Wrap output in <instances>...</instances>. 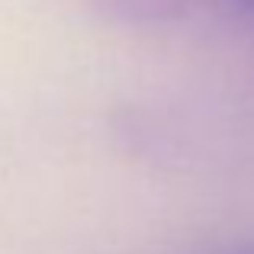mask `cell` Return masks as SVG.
I'll return each instance as SVG.
<instances>
[{
  "label": "cell",
  "mask_w": 254,
  "mask_h": 254,
  "mask_svg": "<svg viewBox=\"0 0 254 254\" xmlns=\"http://www.w3.org/2000/svg\"><path fill=\"white\" fill-rule=\"evenodd\" d=\"M225 254H254V242H248V245H238V248H232V251H225Z\"/></svg>",
  "instance_id": "obj_3"
},
{
  "label": "cell",
  "mask_w": 254,
  "mask_h": 254,
  "mask_svg": "<svg viewBox=\"0 0 254 254\" xmlns=\"http://www.w3.org/2000/svg\"><path fill=\"white\" fill-rule=\"evenodd\" d=\"M199 0H90V6L113 26L126 29H158V26H174Z\"/></svg>",
  "instance_id": "obj_1"
},
{
  "label": "cell",
  "mask_w": 254,
  "mask_h": 254,
  "mask_svg": "<svg viewBox=\"0 0 254 254\" xmlns=\"http://www.w3.org/2000/svg\"><path fill=\"white\" fill-rule=\"evenodd\" d=\"M219 3L235 19H254V0H219Z\"/></svg>",
  "instance_id": "obj_2"
}]
</instances>
